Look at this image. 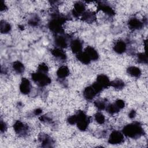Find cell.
<instances>
[{
    "label": "cell",
    "instance_id": "26",
    "mask_svg": "<svg viewBox=\"0 0 148 148\" xmlns=\"http://www.w3.org/2000/svg\"><path fill=\"white\" fill-rule=\"evenodd\" d=\"M125 86V83L121 79H115L112 82H110V86H112L116 89L120 90L122 89Z\"/></svg>",
    "mask_w": 148,
    "mask_h": 148
},
{
    "label": "cell",
    "instance_id": "36",
    "mask_svg": "<svg viewBox=\"0 0 148 148\" xmlns=\"http://www.w3.org/2000/svg\"><path fill=\"white\" fill-rule=\"evenodd\" d=\"M42 112V110L41 109H39V108H38V109H36L35 110H34V113L35 114V115L36 116H38V115H40Z\"/></svg>",
    "mask_w": 148,
    "mask_h": 148
},
{
    "label": "cell",
    "instance_id": "2",
    "mask_svg": "<svg viewBox=\"0 0 148 148\" xmlns=\"http://www.w3.org/2000/svg\"><path fill=\"white\" fill-rule=\"evenodd\" d=\"M65 20L66 18L64 16L58 13H55L52 16V18L49 23V28L50 31L56 34H62L63 32L62 25Z\"/></svg>",
    "mask_w": 148,
    "mask_h": 148
},
{
    "label": "cell",
    "instance_id": "22",
    "mask_svg": "<svg viewBox=\"0 0 148 148\" xmlns=\"http://www.w3.org/2000/svg\"><path fill=\"white\" fill-rule=\"evenodd\" d=\"M69 75V70L66 66H61L57 71V75L60 79H64Z\"/></svg>",
    "mask_w": 148,
    "mask_h": 148
},
{
    "label": "cell",
    "instance_id": "21",
    "mask_svg": "<svg viewBox=\"0 0 148 148\" xmlns=\"http://www.w3.org/2000/svg\"><path fill=\"white\" fill-rule=\"evenodd\" d=\"M77 59L80 61L82 63L84 64H89L91 62V60L87 56V54L85 53V51H81L79 53L76 54Z\"/></svg>",
    "mask_w": 148,
    "mask_h": 148
},
{
    "label": "cell",
    "instance_id": "30",
    "mask_svg": "<svg viewBox=\"0 0 148 148\" xmlns=\"http://www.w3.org/2000/svg\"><path fill=\"white\" fill-rule=\"evenodd\" d=\"M49 71V68L47 65L45 63H41L39 65L38 67V71L43 73H47Z\"/></svg>",
    "mask_w": 148,
    "mask_h": 148
},
{
    "label": "cell",
    "instance_id": "34",
    "mask_svg": "<svg viewBox=\"0 0 148 148\" xmlns=\"http://www.w3.org/2000/svg\"><path fill=\"white\" fill-rule=\"evenodd\" d=\"M0 9L1 11H4L7 9V6L5 4V2L3 1H1L0 3Z\"/></svg>",
    "mask_w": 148,
    "mask_h": 148
},
{
    "label": "cell",
    "instance_id": "13",
    "mask_svg": "<svg viewBox=\"0 0 148 148\" xmlns=\"http://www.w3.org/2000/svg\"><path fill=\"white\" fill-rule=\"evenodd\" d=\"M70 46L71 50L75 54L82 51V42L79 39H75L71 42Z\"/></svg>",
    "mask_w": 148,
    "mask_h": 148
},
{
    "label": "cell",
    "instance_id": "25",
    "mask_svg": "<svg viewBox=\"0 0 148 148\" xmlns=\"http://www.w3.org/2000/svg\"><path fill=\"white\" fill-rule=\"evenodd\" d=\"M0 30L2 34L8 33L11 30V25L6 21L1 20L0 23Z\"/></svg>",
    "mask_w": 148,
    "mask_h": 148
},
{
    "label": "cell",
    "instance_id": "17",
    "mask_svg": "<svg viewBox=\"0 0 148 148\" xmlns=\"http://www.w3.org/2000/svg\"><path fill=\"white\" fill-rule=\"evenodd\" d=\"M51 53L54 57L60 60L65 61L66 59V55L62 49L58 47L54 48V49L51 50Z\"/></svg>",
    "mask_w": 148,
    "mask_h": 148
},
{
    "label": "cell",
    "instance_id": "9",
    "mask_svg": "<svg viewBox=\"0 0 148 148\" xmlns=\"http://www.w3.org/2000/svg\"><path fill=\"white\" fill-rule=\"evenodd\" d=\"M86 11V6L83 2L79 1L75 3L72 10V14L75 17H79Z\"/></svg>",
    "mask_w": 148,
    "mask_h": 148
},
{
    "label": "cell",
    "instance_id": "19",
    "mask_svg": "<svg viewBox=\"0 0 148 148\" xmlns=\"http://www.w3.org/2000/svg\"><path fill=\"white\" fill-rule=\"evenodd\" d=\"M127 46L125 43L121 40H119L116 42L113 46L114 51L118 54H122L126 51Z\"/></svg>",
    "mask_w": 148,
    "mask_h": 148
},
{
    "label": "cell",
    "instance_id": "32",
    "mask_svg": "<svg viewBox=\"0 0 148 148\" xmlns=\"http://www.w3.org/2000/svg\"><path fill=\"white\" fill-rule=\"evenodd\" d=\"M76 120L77 119H76V114L69 116L67 119V121L68 122V123L71 125H74L76 124Z\"/></svg>",
    "mask_w": 148,
    "mask_h": 148
},
{
    "label": "cell",
    "instance_id": "15",
    "mask_svg": "<svg viewBox=\"0 0 148 148\" xmlns=\"http://www.w3.org/2000/svg\"><path fill=\"white\" fill-rule=\"evenodd\" d=\"M98 9L110 16H114L115 14V12L113 9L109 5L103 2H99V3H98Z\"/></svg>",
    "mask_w": 148,
    "mask_h": 148
},
{
    "label": "cell",
    "instance_id": "11",
    "mask_svg": "<svg viewBox=\"0 0 148 148\" xmlns=\"http://www.w3.org/2000/svg\"><path fill=\"white\" fill-rule=\"evenodd\" d=\"M95 82L101 87H102V88H105L110 86V81L109 80V79L106 75H105L103 74H101L98 75L97 77Z\"/></svg>",
    "mask_w": 148,
    "mask_h": 148
},
{
    "label": "cell",
    "instance_id": "27",
    "mask_svg": "<svg viewBox=\"0 0 148 148\" xmlns=\"http://www.w3.org/2000/svg\"><path fill=\"white\" fill-rule=\"evenodd\" d=\"M95 106L99 109V110H103L105 109L106 108V101L103 99H98L94 102Z\"/></svg>",
    "mask_w": 148,
    "mask_h": 148
},
{
    "label": "cell",
    "instance_id": "18",
    "mask_svg": "<svg viewBox=\"0 0 148 148\" xmlns=\"http://www.w3.org/2000/svg\"><path fill=\"white\" fill-rule=\"evenodd\" d=\"M84 51L90 58L91 61H97L99 58V54L97 51L91 46H87L85 49Z\"/></svg>",
    "mask_w": 148,
    "mask_h": 148
},
{
    "label": "cell",
    "instance_id": "29",
    "mask_svg": "<svg viewBox=\"0 0 148 148\" xmlns=\"http://www.w3.org/2000/svg\"><path fill=\"white\" fill-rule=\"evenodd\" d=\"M138 61L140 63H145L146 64L147 62V57L146 53H139L137 56Z\"/></svg>",
    "mask_w": 148,
    "mask_h": 148
},
{
    "label": "cell",
    "instance_id": "14",
    "mask_svg": "<svg viewBox=\"0 0 148 148\" xmlns=\"http://www.w3.org/2000/svg\"><path fill=\"white\" fill-rule=\"evenodd\" d=\"M39 140H40L42 147H51L54 143L52 138L45 134H40L39 137Z\"/></svg>",
    "mask_w": 148,
    "mask_h": 148
},
{
    "label": "cell",
    "instance_id": "3",
    "mask_svg": "<svg viewBox=\"0 0 148 148\" xmlns=\"http://www.w3.org/2000/svg\"><path fill=\"white\" fill-rule=\"evenodd\" d=\"M103 88L96 82L92 85L86 87L83 91V96L84 98L88 101H91L94 99L102 91Z\"/></svg>",
    "mask_w": 148,
    "mask_h": 148
},
{
    "label": "cell",
    "instance_id": "23",
    "mask_svg": "<svg viewBox=\"0 0 148 148\" xmlns=\"http://www.w3.org/2000/svg\"><path fill=\"white\" fill-rule=\"evenodd\" d=\"M127 72L130 75L135 77H139L141 75L140 69L139 68L134 66L128 67L127 69Z\"/></svg>",
    "mask_w": 148,
    "mask_h": 148
},
{
    "label": "cell",
    "instance_id": "12",
    "mask_svg": "<svg viewBox=\"0 0 148 148\" xmlns=\"http://www.w3.org/2000/svg\"><path fill=\"white\" fill-rule=\"evenodd\" d=\"M54 42L57 47L62 49L67 47L68 45L66 38L62 35L56 36L54 39Z\"/></svg>",
    "mask_w": 148,
    "mask_h": 148
},
{
    "label": "cell",
    "instance_id": "16",
    "mask_svg": "<svg viewBox=\"0 0 148 148\" xmlns=\"http://www.w3.org/2000/svg\"><path fill=\"white\" fill-rule=\"evenodd\" d=\"M128 26L132 30L139 29L143 27V23L136 18H131L128 21Z\"/></svg>",
    "mask_w": 148,
    "mask_h": 148
},
{
    "label": "cell",
    "instance_id": "1",
    "mask_svg": "<svg viewBox=\"0 0 148 148\" xmlns=\"http://www.w3.org/2000/svg\"><path fill=\"white\" fill-rule=\"evenodd\" d=\"M123 134L127 137L136 139L143 135L144 130L139 123L134 122L123 128Z\"/></svg>",
    "mask_w": 148,
    "mask_h": 148
},
{
    "label": "cell",
    "instance_id": "33",
    "mask_svg": "<svg viewBox=\"0 0 148 148\" xmlns=\"http://www.w3.org/2000/svg\"><path fill=\"white\" fill-rule=\"evenodd\" d=\"M7 129V125L5 124V122H3L2 120L1 121V132H5Z\"/></svg>",
    "mask_w": 148,
    "mask_h": 148
},
{
    "label": "cell",
    "instance_id": "31",
    "mask_svg": "<svg viewBox=\"0 0 148 148\" xmlns=\"http://www.w3.org/2000/svg\"><path fill=\"white\" fill-rule=\"evenodd\" d=\"M29 24L32 26H36L39 23V18L36 16H34L32 18H31L28 21Z\"/></svg>",
    "mask_w": 148,
    "mask_h": 148
},
{
    "label": "cell",
    "instance_id": "8",
    "mask_svg": "<svg viewBox=\"0 0 148 148\" xmlns=\"http://www.w3.org/2000/svg\"><path fill=\"white\" fill-rule=\"evenodd\" d=\"M13 129L14 131L18 135L25 136L28 133V126L20 120L16 121L13 125Z\"/></svg>",
    "mask_w": 148,
    "mask_h": 148
},
{
    "label": "cell",
    "instance_id": "5",
    "mask_svg": "<svg viewBox=\"0 0 148 148\" xmlns=\"http://www.w3.org/2000/svg\"><path fill=\"white\" fill-rule=\"evenodd\" d=\"M76 125L77 128L82 131H85L90 123V118L82 110H79L76 114Z\"/></svg>",
    "mask_w": 148,
    "mask_h": 148
},
{
    "label": "cell",
    "instance_id": "6",
    "mask_svg": "<svg viewBox=\"0 0 148 148\" xmlns=\"http://www.w3.org/2000/svg\"><path fill=\"white\" fill-rule=\"evenodd\" d=\"M124 135L123 132L119 131H113L110 135L108 142L112 145H118L122 143L124 140Z\"/></svg>",
    "mask_w": 148,
    "mask_h": 148
},
{
    "label": "cell",
    "instance_id": "7",
    "mask_svg": "<svg viewBox=\"0 0 148 148\" xmlns=\"http://www.w3.org/2000/svg\"><path fill=\"white\" fill-rule=\"evenodd\" d=\"M125 106L124 101L117 99L114 103H110L106 106V110L110 114H114L119 112Z\"/></svg>",
    "mask_w": 148,
    "mask_h": 148
},
{
    "label": "cell",
    "instance_id": "20",
    "mask_svg": "<svg viewBox=\"0 0 148 148\" xmlns=\"http://www.w3.org/2000/svg\"><path fill=\"white\" fill-rule=\"evenodd\" d=\"M96 16L95 13L92 12L85 11L84 13L81 16V19L85 22L91 23L95 20Z\"/></svg>",
    "mask_w": 148,
    "mask_h": 148
},
{
    "label": "cell",
    "instance_id": "35",
    "mask_svg": "<svg viewBox=\"0 0 148 148\" xmlns=\"http://www.w3.org/2000/svg\"><path fill=\"white\" fill-rule=\"evenodd\" d=\"M135 115H136V112L135 110H132L130 112L129 114H128V116L130 119H133L135 117Z\"/></svg>",
    "mask_w": 148,
    "mask_h": 148
},
{
    "label": "cell",
    "instance_id": "28",
    "mask_svg": "<svg viewBox=\"0 0 148 148\" xmlns=\"http://www.w3.org/2000/svg\"><path fill=\"white\" fill-rule=\"evenodd\" d=\"M95 120L97 123L99 124H102L105 123V119L103 114L101 112H97L95 114Z\"/></svg>",
    "mask_w": 148,
    "mask_h": 148
},
{
    "label": "cell",
    "instance_id": "24",
    "mask_svg": "<svg viewBox=\"0 0 148 148\" xmlns=\"http://www.w3.org/2000/svg\"><path fill=\"white\" fill-rule=\"evenodd\" d=\"M12 68L13 70L18 74H21L24 71V66L23 63L19 61H16L13 63Z\"/></svg>",
    "mask_w": 148,
    "mask_h": 148
},
{
    "label": "cell",
    "instance_id": "10",
    "mask_svg": "<svg viewBox=\"0 0 148 148\" xmlns=\"http://www.w3.org/2000/svg\"><path fill=\"white\" fill-rule=\"evenodd\" d=\"M20 92L23 94H28L30 92L31 90V84L29 80L27 78H23L21 79L20 86Z\"/></svg>",
    "mask_w": 148,
    "mask_h": 148
},
{
    "label": "cell",
    "instance_id": "4",
    "mask_svg": "<svg viewBox=\"0 0 148 148\" xmlns=\"http://www.w3.org/2000/svg\"><path fill=\"white\" fill-rule=\"evenodd\" d=\"M32 80L39 86L44 87L51 83V79L46 74L37 71L31 75Z\"/></svg>",
    "mask_w": 148,
    "mask_h": 148
}]
</instances>
